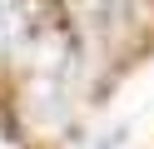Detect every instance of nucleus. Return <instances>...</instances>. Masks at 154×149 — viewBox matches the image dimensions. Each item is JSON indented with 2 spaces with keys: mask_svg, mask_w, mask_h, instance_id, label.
Wrapping results in <instances>:
<instances>
[{
  "mask_svg": "<svg viewBox=\"0 0 154 149\" xmlns=\"http://www.w3.org/2000/svg\"><path fill=\"white\" fill-rule=\"evenodd\" d=\"M75 10H80L90 25H119L124 15H129V0H75Z\"/></svg>",
  "mask_w": 154,
  "mask_h": 149,
  "instance_id": "obj_1",
  "label": "nucleus"
},
{
  "mask_svg": "<svg viewBox=\"0 0 154 149\" xmlns=\"http://www.w3.org/2000/svg\"><path fill=\"white\" fill-rule=\"evenodd\" d=\"M0 149H10V144H5V134H0Z\"/></svg>",
  "mask_w": 154,
  "mask_h": 149,
  "instance_id": "obj_2",
  "label": "nucleus"
}]
</instances>
